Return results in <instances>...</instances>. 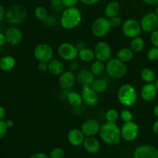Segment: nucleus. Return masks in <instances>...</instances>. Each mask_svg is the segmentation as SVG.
I'll list each match as a JSON object with an SVG mask.
<instances>
[{
	"label": "nucleus",
	"mask_w": 158,
	"mask_h": 158,
	"mask_svg": "<svg viewBox=\"0 0 158 158\" xmlns=\"http://www.w3.org/2000/svg\"><path fill=\"white\" fill-rule=\"evenodd\" d=\"M121 131V137L125 141L131 142L137 139L139 134V126L135 122L130 121L123 123L122 127L120 128Z\"/></svg>",
	"instance_id": "10"
},
{
	"label": "nucleus",
	"mask_w": 158,
	"mask_h": 158,
	"mask_svg": "<svg viewBox=\"0 0 158 158\" xmlns=\"http://www.w3.org/2000/svg\"><path fill=\"white\" fill-rule=\"evenodd\" d=\"M27 17V10L21 5H12L6 12V19L9 24H21Z\"/></svg>",
	"instance_id": "4"
},
{
	"label": "nucleus",
	"mask_w": 158,
	"mask_h": 158,
	"mask_svg": "<svg viewBox=\"0 0 158 158\" xmlns=\"http://www.w3.org/2000/svg\"><path fill=\"white\" fill-rule=\"evenodd\" d=\"M155 13H156V15H157V16H158V7L157 8V9H156V10H155Z\"/></svg>",
	"instance_id": "55"
},
{
	"label": "nucleus",
	"mask_w": 158,
	"mask_h": 158,
	"mask_svg": "<svg viewBox=\"0 0 158 158\" xmlns=\"http://www.w3.org/2000/svg\"><path fill=\"white\" fill-rule=\"evenodd\" d=\"M120 11V6L117 2L112 1L107 3L105 7V15L107 19L114 18V17L118 16Z\"/></svg>",
	"instance_id": "23"
},
{
	"label": "nucleus",
	"mask_w": 158,
	"mask_h": 158,
	"mask_svg": "<svg viewBox=\"0 0 158 158\" xmlns=\"http://www.w3.org/2000/svg\"><path fill=\"white\" fill-rule=\"evenodd\" d=\"M15 66V60L12 56H5L0 59V69L4 72L12 70Z\"/></svg>",
	"instance_id": "24"
},
{
	"label": "nucleus",
	"mask_w": 158,
	"mask_h": 158,
	"mask_svg": "<svg viewBox=\"0 0 158 158\" xmlns=\"http://www.w3.org/2000/svg\"><path fill=\"white\" fill-rule=\"evenodd\" d=\"M110 24L109 19L105 17H99L94 21L91 26V31L94 35L97 38L106 36L110 31Z\"/></svg>",
	"instance_id": "6"
},
{
	"label": "nucleus",
	"mask_w": 158,
	"mask_h": 158,
	"mask_svg": "<svg viewBox=\"0 0 158 158\" xmlns=\"http://www.w3.org/2000/svg\"><path fill=\"white\" fill-rule=\"evenodd\" d=\"M6 41L12 46H17L20 44L23 40V34L19 29L16 27H10L6 29Z\"/></svg>",
	"instance_id": "17"
},
{
	"label": "nucleus",
	"mask_w": 158,
	"mask_h": 158,
	"mask_svg": "<svg viewBox=\"0 0 158 158\" xmlns=\"http://www.w3.org/2000/svg\"><path fill=\"white\" fill-rule=\"evenodd\" d=\"M147 57L150 61L155 62L158 60V48L154 46L153 48L150 49L147 54Z\"/></svg>",
	"instance_id": "35"
},
{
	"label": "nucleus",
	"mask_w": 158,
	"mask_h": 158,
	"mask_svg": "<svg viewBox=\"0 0 158 158\" xmlns=\"http://www.w3.org/2000/svg\"><path fill=\"white\" fill-rule=\"evenodd\" d=\"M110 26L113 28H117L122 25V19L121 18L118 16H116L114 17V18H111L110 19Z\"/></svg>",
	"instance_id": "39"
},
{
	"label": "nucleus",
	"mask_w": 158,
	"mask_h": 158,
	"mask_svg": "<svg viewBox=\"0 0 158 158\" xmlns=\"http://www.w3.org/2000/svg\"><path fill=\"white\" fill-rule=\"evenodd\" d=\"M106 73L114 79H120L124 77L127 73L126 63L120 61L117 58L110 59L106 65Z\"/></svg>",
	"instance_id": "5"
},
{
	"label": "nucleus",
	"mask_w": 158,
	"mask_h": 158,
	"mask_svg": "<svg viewBox=\"0 0 158 158\" xmlns=\"http://www.w3.org/2000/svg\"><path fill=\"white\" fill-rule=\"evenodd\" d=\"M134 158H158V151L151 145H141L134 150Z\"/></svg>",
	"instance_id": "15"
},
{
	"label": "nucleus",
	"mask_w": 158,
	"mask_h": 158,
	"mask_svg": "<svg viewBox=\"0 0 158 158\" xmlns=\"http://www.w3.org/2000/svg\"><path fill=\"white\" fill-rule=\"evenodd\" d=\"M6 125H7V127H9V128L12 127L14 125V122L12 121V120H6Z\"/></svg>",
	"instance_id": "52"
},
{
	"label": "nucleus",
	"mask_w": 158,
	"mask_h": 158,
	"mask_svg": "<svg viewBox=\"0 0 158 158\" xmlns=\"http://www.w3.org/2000/svg\"><path fill=\"white\" fill-rule=\"evenodd\" d=\"M78 66H79V64L77 62L74 61V60H73V61H71V63L69 64V68L71 69V70L74 71V70H77V69H78Z\"/></svg>",
	"instance_id": "49"
},
{
	"label": "nucleus",
	"mask_w": 158,
	"mask_h": 158,
	"mask_svg": "<svg viewBox=\"0 0 158 158\" xmlns=\"http://www.w3.org/2000/svg\"><path fill=\"white\" fill-rule=\"evenodd\" d=\"M157 90L158 89L155 86L154 83H146L142 87L140 95H141L142 99L144 101L151 102L154 100L155 97H157Z\"/></svg>",
	"instance_id": "19"
},
{
	"label": "nucleus",
	"mask_w": 158,
	"mask_h": 158,
	"mask_svg": "<svg viewBox=\"0 0 158 158\" xmlns=\"http://www.w3.org/2000/svg\"><path fill=\"white\" fill-rule=\"evenodd\" d=\"M153 131H154V134H157L158 135V120H156L155 122L153 124Z\"/></svg>",
	"instance_id": "51"
},
{
	"label": "nucleus",
	"mask_w": 158,
	"mask_h": 158,
	"mask_svg": "<svg viewBox=\"0 0 158 158\" xmlns=\"http://www.w3.org/2000/svg\"><path fill=\"white\" fill-rule=\"evenodd\" d=\"M154 85H155V86L157 87V89H158V80H156L155 83H154Z\"/></svg>",
	"instance_id": "54"
},
{
	"label": "nucleus",
	"mask_w": 158,
	"mask_h": 158,
	"mask_svg": "<svg viewBox=\"0 0 158 158\" xmlns=\"http://www.w3.org/2000/svg\"><path fill=\"white\" fill-rule=\"evenodd\" d=\"M117 98L123 106L130 107L134 106L137 100V94L135 87L131 84H123L117 91Z\"/></svg>",
	"instance_id": "3"
},
{
	"label": "nucleus",
	"mask_w": 158,
	"mask_h": 158,
	"mask_svg": "<svg viewBox=\"0 0 158 158\" xmlns=\"http://www.w3.org/2000/svg\"><path fill=\"white\" fill-rule=\"evenodd\" d=\"M117 58L123 63H128L134 58V52L131 48H122L117 52Z\"/></svg>",
	"instance_id": "27"
},
{
	"label": "nucleus",
	"mask_w": 158,
	"mask_h": 158,
	"mask_svg": "<svg viewBox=\"0 0 158 158\" xmlns=\"http://www.w3.org/2000/svg\"><path fill=\"white\" fill-rule=\"evenodd\" d=\"M6 11L5 10V8L3 7L2 5L0 4V22L6 19Z\"/></svg>",
	"instance_id": "46"
},
{
	"label": "nucleus",
	"mask_w": 158,
	"mask_h": 158,
	"mask_svg": "<svg viewBox=\"0 0 158 158\" xmlns=\"http://www.w3.org/2000/svg\"><path fill=\"white\" fill-rule=\"evenodd\" d=\"M53 49L46 43H40L34 48L33 55L39 62L49 63L53 58Z\"/></svg>",
	"instance_id": "7"
},
{
	"label": "nucleus",
	"mask_w": 158,
	"mask_h": 158,
	"mask_svg": "<svg viewBox=\"0 0 158 158\" xmlns=\"http://www.w3.org/2000/svg\"><path fill=\"white\" fill-rule=\"evenodd\" d=\"M142 2L147 5H150V6L158 4V0H142Z\"/></svg>",
	"instance_id": "50"
},
{
	"label": "nucleus",
	"mask_w": 158,
	"mask_h": 158,
	"mask_svg": "<svg viewBox=\"0 0 158 158\" xmlns=\"http://www.w3.org/2000/svg\"><path fill=\"white\" fill-rule=\"evenodd\" d=\"M6 43H7V41H6V35L2 32H0V46H4Z\"/></svg>",
	"instance_id": "47"
},
{
	"label": "nucleus",
	"mask_w": 158,
	"mask_h": 158,
	"mask_svg": "<svg viewBox=\"0 0 158 158\" xmlns=\"http://www.w3.org/2000/svg\"><path fill=\"white\" fill-rule=\"evenodd\" d=\"M140 77L146 83H151L155 81L156 75L153 69L150 68H144L140 72Z\"/></svg>",
	"instance_id": "29"
},
{
	"label": "nucleus",
	"mask_w": 158,
	"mask_h": 158,
	"mask_svg": "<svg viewBox=\"0 0 158 158\" xmlns=\"http://www.w3.org/2000/svg\"><path fill=\"white\" fill-rule=\"evenodd\" d=\"M120 117V114L117 112V110L114 108H110L106 111L105 114V118L106 122H111V123H116Z\"/></svg>",
	"instance_id": "32"
},
{
	"label": "nucleus",
	"mask_w": 158,
	"mask_h": 158,
	"mask_svg": "<svg viewBox=\"0 0 158 158\" xmlns=\"http://www.w3.org/2000/svg\"><path fill=\"white\" fill-rule=\"evenodd\" d=\"M84 149L89 154H97L100 149V143L95 137H87L83 143Z\"/></svg>",
	"instance_id": "20"
},
{
	"label": "nucleus",
	"mask_w": 158,
	"mask_h": 158,
	"mask_svg": "<svg viewBox=\"0 0 158 158\" xmlns=\"http://www.w3.org/2000/svg\"><path fill=\"white\" fill-rule=\"evenodd\" d=\"M82 21V13L76 6L65 8L62 12L60 18V24L67 30L77 28Z\"/></svg>",
	"instance_id": "2"
},
{
	"label": "nucleus",
	"mask_w": 158,
	"mask_h": 158,
	"mask_svg": "<svg viewBox=\"0 0 158 158\" xmlns=\"http://www.w3.org/2000/svg\"><path fill=\"white\" fill-rule=\"evenodd\" d=\"M100 137L106 144L114 146L118 144L121 140V131L116 123L106 122L100 130Z\"/></svg>",
	"instance_id": "1"
},
{
	"label": "nucleus",
	"mask_w": 158,
	"mask_h": 158,
	"mask_svg": "<svg viewBox=\"0 0 158 158\" xmlns=\"http://www.w3.org/2000/svg\"><path fill=\"white\" fill-rule=\"evenodd\" d=\"M78 57L81 61L85 62V63H91L94 61V59L96 58L94 51L86 47L79 49Z\"/></svg>",
	"instance_id": "26"
},
{
	"label": "nucleus",
	"mask_w": 158,
	"mask_h": 158,
	"mask_svg": "<svg viewBox=\"0 0 158 158\" xmlns=\"http://www.w3.org/2000/svg\"><path fill=\"white\" fill-rule=\"evenodd\" d=\"M140 23L142 30L151 33L158 29V16L155 12H149L142 17Z\"/></svg>",
	"instance_id": "11"
},
{
	"label": "nucleus",
	"mask_w": 158,
	"mask_h": 158,
	"mask_svg": "<svg viewBox=\"0 0 158 158\" xmlns=\"http://www.w3.org/2000/svg\"><path fill=\"white\" fill-rule=\"evenodd\" d=\"M48 70L54 76H60L64 72V65L60 60H53L48 63Z\"/></svg>",
	"instance_id": "22"
},
{
	"label": "nucleus",
	"mask_w": 158,
	"mask_h": 158,
	"mask_svg": "<svg viewBox=\"0 0 158 158\" xmlns=\"http://www.w3.org/2000/svg\"><path fill=\"white\" fill-rule=\"evenodd\" d=\"M38 69L40 72L45 73L48 70V63L45 62H39Z\"/></svg>",
	"instance_id": "43"
},
{
	"label": "nucleus",
	"mask_w": 158,
	"mask_h": 158,
	"mask_svg": "<svg viewBox=\"0 0 158 158\" xmlns=\"http://www.w3.org/2000/svg\"><path fill=\"white\" fill-rule=\"evenodd\" d=\"M6 117V110L2 106L0 105V120H4Z\"/></svg>",
	"instance_id": "48"
},
{
	"label": "nucleus",
	"mask_w": 158,
	"mask_h": 158,
	"mask_svg": "<svg viewBox=\"0 0 158 158\" xmlns=\"http://www.w3.org/2000/svg\"><path fill=\"white\" fill-rule=\"evenodd\" d=\"M65 153L62 148H56L52 150L49 154V158H64Z\"/></svg>",
	"instance_id": "36"
},
{
	"label": "nucleus",
	"mask_w": 158,
	"mask_h": 158,
	"mask_svg": "<svg viewBox=\"0 0 158 158\" xmlns=\"http://www.w3.org/2000/svg\"><path fill=\"white\" fill-rule=\"evenodd\" d=\"M100 1V0H80V2H81L83 4L86 5V6H94V5H95L96 3H97L98 2Z\"/></svg>",
	"instance_id": "45"
},
{
	"label": "nucleus",
	"mask_w": 158,
	"mask_h": 158,
	"mask_svg": "<svg viewBox=\"0 0 158 158\" xmlns=\"http://www.w3.org/2000/svg\"><path fill=\"white\" fill-rule=\"evenodd\" d=\"M77 80H78V81L82 85L91 86V84L95 80V75L93 73L92 71L89 69H81L77 74Z\"/></svg>",
	"instance_id": "21"
},
{
	"label": "nucleus",
	"mask_w": 158,
	"mask_h": 158,
	"mask_svg": "<svg viewBox=\"0 0 158 158\" xmlns=\"http://www.w3.org/2000/svg\"><path fill=\"white\" fill-rule=\"evenodd\" d=\"M80 0H62L63 2V6L65 8H69V7H74L78 4V2Z\"/></svg>",
	"instance_id": "42"
},
{
	"label": "nucleus",
	"mask_w": 158,
	"mask_h": 158,
	"mask_svg": "<svg viewBox=\"0 0 158 158\" xmlns=\"http://www.w3.org/2000/svg\"><path fill=\"white\" fill-rule=\"evenodd\" d=\"M150 40H151V43H152L153 46H154V47L158 48V29L154 31L153 32H151Z\"/></svg>",
	"instance_id": "40"
},
{
	"label": "nucleus",
	"mask_w": 158,
	"mask_h": 158,
	"mask_svg": "<svg viewBox=\"0 0 158 158\" xmlns=\"http://www.w3.org/2000/svg\"><path fill=\"white\" fill-rule=\"evenodd\" d=\"M77 77L72 71H64L59 77V85L65 90H69L74 86Z\"/></svg>",
	"instance_id": "16"
},
{
	"label": "nucleus",
	"mask_w": 158,
	"mask_h": 158,
	"mask_svg": "<svg viewBox=\"0 0 158 158\" xmlns=\"http://www.w3.org/2000/svg\"><path fill=\"white\" fill-rule=\"evenodd\" d=\"M145 43L143 38L140 36L135 37L131 40V49L134 52H140L144 49Z\"/></svg>",
	"instance_id": "30"
},
{
	"label": "nucleus",
	"mask_w": 158,
	"mask_h": 158,
	"mask_svg": "<svg viewBox=\"0 0 158 158\" xmlns=\"http://www.w3.org/2000/svg\"><path fill=\"white\" fill-rule=\"evenodd\" d=\"M81 96L83 98V101L87 106H94L98 103L99 97L98 94L96 93L92 89L91 86L88 85H83L82 86Z\"/></svg>",
	"instance_id": "13"
},
{
	"label": "nucleus",
	"mask_w": 158,
	"mask_h": 158,
	"mask_svg": "<svg viewBox=\"0 0 158 158\" xmlns=\"http://www.w3.org/2000/svg\"><path fill=\"white\" fill-rule=\"evenodd\" d=\"M34 15H35V18L37 19L40 20V21H44L46 18L48 17V12L47 9L44 7V6H38L34 10Z\"/></svg>",
	"instance_id": "33"
},
{
	"label": "nucleus",
	"mask_w": 158,
	"mask_h": 158,
	"mask_svg": "<svg viewBox=\"0 0 158 158\" xmlns=\"http://www.w3.org/2000/svg\"><path fill=\"white\" fill-rule=\"evenodd\" d=\"M29 158H49V156L47 154H44V153H41V152H38V153H35V154H32Z\"/></svg>",
	"instance_id": "44"
},
{
	"label": "nucleus",
	"mask_w": 158,
	"mask_h": 158,
	"mask_svg": "<svg viewBox=\"0 0 158 158\" xmlns=\"http://www.w3.org/2000/svg\"><path fill=\"white\" fill-rule=\"evenodd\" d=\"M59 56L60 58L66 61H73L78 56L79 49L77 46L70 43H63L58 47Z\"/></svg>",
	"instance_id": "9"
},
{
	"label": "nucleus",
	"mask_w": 158,
	"mask_h": 158,
	"mask_svg": "<svg viewBox=\"0 0 158 158\" xmlns=\"http://www.w3.org/2000/svg\"><path fill=\"white\" fill-rule=\"evenodd\" d=\"M8 127L4 120H0V139H2L6 135Z\"/></svg>",
	"instance_id": "38"
},
{
	"label": "nucleus",
	"mask_w": 158,
	"mask_h": 158,
	"mask_svg": "<svg viewBox=\"0 0 158 158\" xmlns=\"http://www.w3.org/2000/svg\"><path fill=\"white\" fill-rule=\"evenodd\" d=\"M67 139L71 145L74 147H79L83 145L85 140V135L81 130L73 128L68 133Z\"/></svg>",
	"instance_id": "18"
},
{
	"label": "nucleus",
	"mask_w": 158,
	"mask_h": 158,
	"mask_svg": "<svg viewBox=\"0 0 158 158\" xmlns=\"http://www.w3.org/2000/svg\"><path fill=\"white\" fill-rule=\"evenodd\" d=\"M91 87L97 94H103L107 89L108 83L103 79H95L94 83L91 84Z\"/></svg>",
	"instance_id": "28"
},
{
	"label": "nucleus",
	"mask_w": 158,
	"mask_h": 158,
	"mask_svg": "<svg viewBox=\"0 0 158 158\" xmlns=\"http://www.w3.org/2000/svg\"><path fill=\"white\" fill-rule=\"evenodd\" d=\"M122 31L128 38L134 39L139 36L142 30L140 23L134 19H127L122 24Z\"/></svg>",
	"instance_id": "8"
},
{
	"label": "nucleus",
	"mask_w": 158,
	"mask_h": 158,
	"mask_svg": "<svg viewBox=\"0 0 158 158\" xmlns=\"http://www.w3.org/2000/svg\"><path fill=\"white\" fill-rule=\"evenodd\" d=\"M101 126L96 119H88L82 124L81 131L85 137H95L100 133Z\"/></svg>",
	"instance_id": "14"
},
{
	"label": "nucleus",
	"mask_w": 158,
	"mask_h": 158,
	"mask_svg": "<svg viewBox=\"0 0 158 158\" xmlns=\"http://www.w3.org/2000/svg\"><path fill=\"white\" fill-rule=\"evenodd\" d=\"M94 51L97 60L104 62V63L110 60L112 50H111V47L109 43L103 41L99 42L94 46Z\"/></svg>",
	"instance_id": "12"
},
{
	"label": "nucleus",
	"mask_w": 158,
	"mask_h": 158,
	"mask_svg": "<svg viewBox=\"0 0 158 158\" xmlns=\"http://www.w3.org/2000/svg\"><path fill=\"white\" fill-rule=\"evenodd\" d=\"M106 69V66L104 64V62H102L100 60H94L92 62V64L90 66V70L95 76H100L104 72Z\"/></svg>",
	"instance_id": "31"
},
{
	"label": "nucleus",
	"mask_w": 158,
	"mask_h": 158,
	"mask_svg": "<svg viewBox=\"0 0 158 158\" xmlns=\"http://www.w3.org/2000/svg\"><path fill=\"white\" fill-rule=\"evenodd\" d=\"M120 117L123 123H127V122L132 121L133 114L131 111H130L129 110H123L120 112Z\"/></svg>",
	"instance_id": "34"
},
{
	"label": "nucleus",
	"mask_w": 158,
	"mask_h": 158,
	"mask_svg": "<svg viewBox=\"0 0 158 158\" xmlns=\"http://www.w3.org/2000/svg\"><path fill=\"white\" fill-rule=\"evenodd\" d=\"M154 114L156 117L158 118V104L154 107Z\"/></svg>",
	"instance_id": "53"
},
{
	"label": "nucleus",
	"mask_w": 158,
	"mask_h": 158,
	"mask_svg": "<svg viewBox=\"0 0 158 158\" xmlns=\"http://www.w3.org/2000/svg\"><path fill=\"white\" fill-rule=\"evenodd\" d=\"M50 4L52 6V9L56 11H58V12L65 8L62 0H50Z\"/></svg>",
	"instance_id": "37"
},
{
	"label": "nucleus",
	"mask_w": 158,
	"mask_h": 158,
	"mask_svg": "<svg viewBox=\"0 0 158 158\" xmlns=\"http://www.w3.org/2000/svg\"><path fill=\"white\" fill-rule=\"evenodd\" d=\"M43 22H44V24L46 25V26L51 27V26H53L54 25H56V18L54 16L49 15L47 18H46Z\"/></svg>",
	"instance_id": "41"
},
{
	"label": "nucleus",
	"mask_w": 158,
	"mask_h": 158,
	"mask_svg": "<svg viewBox=\"0 0 158 158\" xmlns=\"http://www.w3.org/2000/svg\"><path fill=\"white\" fill-rule=\"evenodd\" d=\"M66 100L68 103L73 106V107H77V106H81L83 103V98H82L81 94L77 92L71 91L70 89L68 90L67 94H66Z\"/></svg>",
	"instance_id": "25"
}]
</instances>
